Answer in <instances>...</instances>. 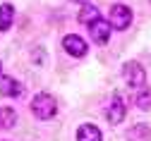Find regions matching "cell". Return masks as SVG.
I'll use <instances>...</instances> for the list:
<instances>
[{"label":"cell","instance_id":"obj_1","mask_svg":"<svg viewBox=\"0 0 151 141\" xmlns=\"http://www.w3.org/2000/svg\"><path fill=\"white\" fill-rule=\"evenodd\" d=\"M31 110L39 120H50L58 112V100H55L50 93H36L31 100Z\"/></svg>","mask_w":151,"mask_h":141},{"label":"cell","instance_id":"obj_2","mask_svg":"<svg viewBox=\"0 0 151 141\" xmlns=\"http://www.w3.org/2000/svg\"><path fill=\"white\" fill-rule=\"evenodd\" d=\"M122 77H125L127 86H132V89H144L146 72H144V67L137 62V60H129V62L122 65Z\"/></svg>","mask_w":151,"mask_h":141},{"label":"cell","instance_id":"obj_3","mask_svg":"<svg viewBox=\"0 0 151 141\" xmlns=\"http://www.w3.org/2000/svg\"><path fill=\"white\" fill-rule=\"evenodd\" d=\"M110 26L118 29V31H125L129 24H132V10L127 5H113L110 7Z\"/></svg>","mask_w":151,"mask_h":141},{"label":"cell","instance_id":"obj_4","mask_svg":"<svg viewBox=\"0 0 151 141\" xmlns=\"http://www.w3.org/2000/svg\"><path fill=\"white\" fill-rule=\"evenodd\" d=\"M110 22H106V19H96V22H91L89 24V34H91V38L96 41L99 46H103V43H108V38H110Z\"/></svg>","mask_w":151,"mask_h":141},{"label":"cell","instance_id":"obj_5","mask_svg":"<svg viewBox=\"0 0 151 141\" xmlns=\"http://www.w3.org/2000/svg\"><path fill=\"white\" fill-rule=\"evenodd\" d=\"M63 46H65V50H67L72 57H84L86 50H89V48H86V41H84V38H79V36H74V34L65 36Z\"/></svg>","mask_w":151,"mask_h":141},{"label":"cell","instance_id":"obj_6","mask_svg":"<svg viewBox=\"0 0 151 141\" xmlns=\"http://www.w3.org/2000/svg\"><path fill=\"white\" fill-rule=\"evenodd\" d=\"M125 115H127L125 100L120 96H115V98H113V103H110V108H108V122L110 125H120L122 120H125Z\"/></svg>","mask_w":151,"mask_h":141},{"label":"cell","instance_id":"obj_7","mask_svg":"<svg viewBox=\"0 0 151 141\" xmlns=\"http://www.w3.org/2000/svg\"><path fill=\"white\" fill-rule=\"evenodd\" d=\"M22 84L17 82V79H12V77H3L0 79V93L3 96H7V98H17V96H22Z\"/></svg>","mask_w":151,"mask_h":141},{"label":"cell","instance_id":"obj_8","mask_svg":"<svg viewBox=\"0 0 151 141\" xmlns=\"http://www.w3.org/2000/svg\"><path fill=\"white\" fill-rule=\"evenodd\" d=\"M77 141H103V134L96 125H82L77 129Z\"/></svg>","mask_w":151,"mask_h":141},{"label":"cell","instance_id":"obj_9","mask_svg":"<svg viewBox=\"0 0 151 141\" xmlns=\"http://www.w3.org/2000/svg\"><path fill=\"white\" fill-rule=\"evenodd\" d=\"M125 139L127 141H151V129H149V125H134L127 129Z\"/></svg>","mask_w":151,"mask_h":141},{"label":"cell","instance_id":"obj_10","mask_svg":"<svg viewBox=\"0 0 151 141\" xmlns=\"http://www.w3.org/2000/svg\"><path fill=\"white\" fill-rule=\"evenodd\" d=\"M12 22H14V7L10 3H3L0 5V31H10Z\"/></svg>","mask_w":151,"mask_h":141},{"label":"cell","instance_id":"obj_11","mask_svg":"<svg viewBox=\"0 0 151 141\" xmlns=\"http://www.w3.org/2000/svg\"><path fill=\"white\" fill-rule=\"evenodd\" d=\"M17 122L14 108H0V129H12Z\"/></svg>","mask_w":151,"mask_h":141},{"label":"cell","instance_id":"obj_12","mask_svg":"<svg viewBox=\"0 0 151 141\" xmlns=\"http://www.w3.org/2000/svg\"><path fill=\"white\" fill-rule=\"evenodd\" d=\"M134 105L139 110H151V89H139L134 93Z\"/></svg>","mask_w":151,"mask_h":141},{"label":"cell","instance_id":"obj_13","mask_svg":"<svg viewBox=\"0 0 151 141\" xmlns=\"http://www.w3.org/2000/svg\"><path fill=\"white\" fill-rule=\"evenodd\" d=\"M96 19H99V7H93V5L86 3V5L82 7V12H79V22L89 26L91 22H96Z\"/></svg>","mask_w":151,"mask_h":141},{"label":"cell","instance_id":"obj_14","mask_svg":"<svg viewBox=\"0 0 151 141\" xmlns=\"http://www.w3.org/2000/svg\"><path fill=\"white\" fill-rule=\"evenodd\" d=\"M72 3H82V5H86V3H89V0H72Z\"/></svg>","mask_w":151,"mask_h":141},{"label":"cell","instance_id":"obj_15","mask_svg":"<svg viewBox=\"0 0 151 141\" xmlns=\"http://www.w3.org/2000/svg\"><path fill=\"white\" fill-rule=\"evenodd\" d=\"M0 72H3V65H0Z\"/></svg>","mask_w":151,"mask_h":141}]
</instances>
